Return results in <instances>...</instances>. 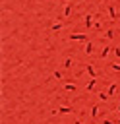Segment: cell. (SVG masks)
I'll return each mask as SVG.
<instances>
[{"label": "cell", "mask_w": 120, "mask_h": 124, "mask_svg": "<svg viewBox=\"0 0 120 124\" xmlns=\"http://www.w3.org/2000/svg\"><path fill=\"white\" fill-rule=\"evenodd\" d=\"M83 70L87 72V76H89V78H99V74L95 72V68H93L91 64H85V68H83Z\"/></svg>", "instance_id": "6da1fadb"}, {"label": "cell", "mask_w": 120, "mask_h": 124, "mask_svg": "<svg viewBox=\"0 0 120 124\" xmlns=\"http://www.w3.org/2000/svg\"><path fill=\"white\" fill-rule=\"evenodd\" d=\"M70 41H87V35H81V33H72V35H70Z\"/></svg>", "instance_id": "7a4b0ae2"}, {"label": "cell", "mask_w": 120, "mask_h": 124, "mask_svg": "<svg viewBox=\"0 0 120 124\" xmlns=\"http://www.w3.org/2000/svg\"><path fill=\"white\" fill-rule=\"evenodd\" d=\"M58 112H60V114H70V112H74V107L62 105V107H58Z\"/></svg>", "instance_id": "3957f363"}, {"label": "cell", "mask_w": 120, "mask_h": 124, "mask_svg": "<svg viewBox=\"0 0 120 124\" xmlns=\"http://www.w3.org/2000/svg\"><path fill=\"white\" fill-rule=\"evenodd\" d=\"M95 83H97V78H91L87 81V85H85V91H93L95 89Z\"/></svg>", "instance_id": "277c9868"}, {"label": "cell", "mask_w": 120, "mask_h": 124, "mask_svg": "<svg viewBox=\"0 0 120 124\" xmlns=\"http://www.w3.org/2000/svg\"><path fill=\"white\" fill-rule=\"evenodd\" d=\"M77 87H75V83H64V87H62V91H68V93H74Z\"/></svg>", "instance_id": "5b68a950"}, {"label": "cell", "mask_w": 120, "mask_h": 124, "mask_svg": "<svg viewBox=\"0 0 120 124\" xmlns=\"http://www.w3.org/2000/svg\"><path fill=\"white\" fill-rule=\"evenodd\" d=\"M97 114H99V105H97V103H93V105H91V120H95V118H97Z\"/></svg>", "instance_id": "8992f818"}, {"label": "cell", "mask_w": 120, "mask_h": 124, "mask_svg": "<svg viewBox=\"0 0 120 124\" xmlns=\"http://www.w3.org/2000/svg\"><path fill=\"white\" fill-rule=\"evenodd\" d=\"M110 50H112V46H110V45H106V46L101 50V60H105V58L108 56V52H110Z\"/></svg>", "instance_id": "52a82bcc"}, {"label": "cell", "mask_w": 120, "mask_h": 124, "mask_svg": "<svg viewBox=\"0 0 120 124\" xmlns=\"http://www.w3.org/2000/svg\"><path fill=\"white\" fill-rule=\"evenodd\" d=\"M106 91H108V95H110V97H114V95H116V91H118V85H116V83H110Z\"/></svg>", "instance_id": "ba28073f"}, {"label": "cell", "mask_w": 120, "mask_h": 124, "mask_svg": "<svg viewBox=\"0 0 120 124\" xmlns=\"http://www.w3.org/2000/svg\"><path fill=\"white\" fill-rule=\"evenodd\" d=\"M62 64H64V68H66V70H70V68L74 66V60H72V58H64V62H62Z\"/></svg>", "instance_id": "9c48e42d"}, {"label": "cell", "mask_w": 120, "mask_h": 124, "mask_svg": "<svg viewBox=\"0 0 120 124\" xmlns=\"http://www.w3.org/2000/svg\"><path fill=\"white\" fill-rule=\"evenodd\" d=\"M108 97H110L108 91H99V99H101V101H108Z\"/></svg>", "instance_id": "30bf717a"}, {"label": "cell", "mask_w": 120, "mask_h": 124, "mask_svg": "<svg viewBox=\"0 0 120 124\" xmlns=\"http://www.w3.org/2000/svg\"><path fill=\"white\" fill-rule=\"evenodd\" d=\"M93 50H95V45H91V43H89V45H85V54H91Z\"/></svg>", "instance_id": "8fae6325"}, {"label": "cell", "mask_w": 120, "mask_h": 124, "mask_svg": "<svg viewBox=\"0 0 120 124\" xmlns=\"http://www.w3.org/2000/svg\"><path fill=\"white\" fill-rule=\"evenodd\" d=\"M52 76H54V79H62V78H64V74H62L60 70H54V72H52Z\"/></svg>", "instance_id": "7c38bea8"}, {"label": "cell", "mask_w": 120, "mask_h": 124, "mask_svg": "<svg viewBox=\"0 0 120 124\" xmlns=\"http://www.w3.org/2000/svg\"><path fill=\"white\" fill-rule=\"evenodd\" d=\"M91 23H93L91 16H85V29H89V27H91Z\"/></svg>", "instance_id": "4fadbf2b"}, {"label": "cell", "mask_w": 120, "mask_h": 124, "mask_svg": "<svg viewBox=\"0 0 120 124\" xmlns=\"http://www.w3.org/2000/svg\"><path fill=\"white\" fill-rule=\"evenodd\" d=\"M110 68H112L114 72H120V64H118V62H112V64H110Z\"/></svg>", "instance_id": "5bb4252c"}, {"label": "cell", "mask_w": 120, "mask_h": 124, "mask_svg": "<svg viewBox=\"0 0 120 124\" xmlns=\"http://www.w3.org/2000/svg\"><path fill=\"white\" fill-rule=\"evenodd\" d=\"M112 52H114V56H116V60H118V58H120V46H114Z\"/></svg>", "instance_id": "9a60e30c"}, {"label": "cell", "mask_w": 120, "mask_h": 124, "mask_svg": "<svg viewBox=\"0 0 120 124\" xmlns=\"http://www.w3.org/2000/svg\"><path fill=\"white\" fill-rule=\"evenodd\" d=\"M106 39H114V31H112V29L106 31Z\"/></svg>", "instance_id": "2e32d148"}, {"label": "cell", "mask_w": 120, "mask_h": 124, "mask_svg": "<svg viewBox=\"0 0 120 124\" xmlns=\"http://www.w3.org/2000/svg\"><path fill=\"white\" fill-rule=\"evenodd\" d=\"M101 124H116V120H110V118H105Z\"/></svg>", "instance_id": "e0dca14e"}, {"label": "cell", "mask_w": 120, "mask_h": 124, "mask_svg": "<svg viewBox=\"0 0 120 124\" xmlns=\"http://www.w3.org/2000/svg\"><path fill=\"white\" fill-rule=\"evenodd\" d=\"M108 16H110V17H112V19H114V17H116V14H114V8H108Z\"/></svg>", "instance_id": "ac0fdd59"}, {"label": "cell", "mask_w": 120, "mask_h": 124, "mask_svg": "<svg viewBox=\"0 0 120 124\" xmlns=\"http://www.w3.org/2000/svg\"><path fill=\"white\" fill-rule=\"evenodd\" d=\"M52 29H54V31H60V29H62V23H54Z\"/></svg>", "instance_id": "d6986e66"}, {"label": "cell", "mask_w": 120, "mask_h": 124, "mask_svg": "<svg viewBox=\"0 0 120 124\" xmlns=\"http://www.w3.org/2000/svg\"><path fill=\"white\" fill-rule=\"evenodd\" d=\"M114 108H116V110H118V112H120V101H118V107H114Z\"/></svg>", "instance_id": "ffe728a7"}, {"label": "cell", "mask_w": 120, "mask_h": 124, "mask_svg": "<svg viewBox=\"0 0 120 124\" xmlns=\"http://www.w3.org/2000/svg\"><path fill=\"white\" fill-rule=\"evenodd\" d=\"M74 124H81V120H79V118H77V120H75V122H74Z\"/></svg>", "instance_id": "44dd1931"}, {"label": "cell", "mask_w": 120, "mask_h": 124, "mask_svg": "<svg viewBox=\"0 0 120 124\" xmlns=\"http://www.w3.org/2000/svg\"><path fill=\"white\" fill-rule=\"evenodd\" d=\"M116 124H120V118H116Z\"/></svg>", "instance_id": "7402d4cb"}]
</instances>
